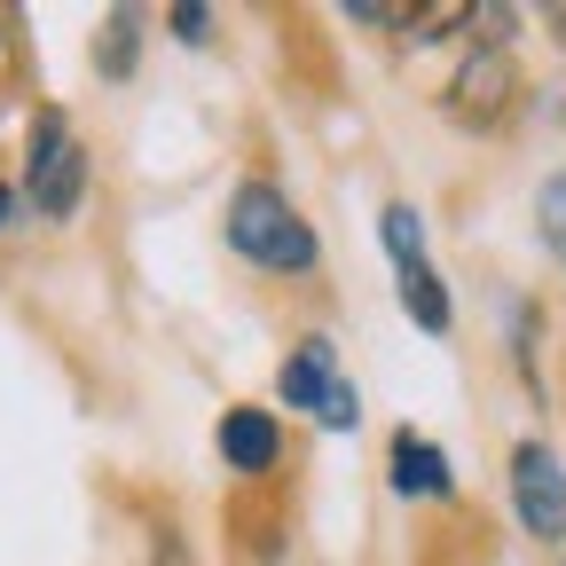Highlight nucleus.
<instances>
[{
  "label": "nucleus",
  "mask_w": 566,
  "mask_h": 566,
  "mask_svg": "<svg viewBox=\"0 0 566 566\" xmlns=\"http://www.w3.org/2000/svg\"><path fill=\"white\" fill-rule=\"evenodd\" d=\"M166 24H174V40H189V48H205V40H212V9H197V0H174Z\"/></svg>",
  "instance_id": "f8f14e48"
},
{
  "label": "nucleus",
  "mask_w": 566,
  "mask_h": 566,
  "mask_svg": "<svg viewBox=\"0 0 566 566\" xmlns=\"http://www.w3.org/2000/svg\"><path fill=\"white\" fill-rule=\"evenodd\" d=\"M338 17H346V24H394V32H409L417 9H401V0H346Z\"/></svg>",
  "instance_id": "9b49d317"
},
{
  "label": "nucleus",
  "mask_w": 566,
  "mask_h": 566,
  "mask_svg": "<svg viewBox=\"0 0 566 566\" xmlns=\"http://www.w3.org/2000/svg\"><path fill=\"white\" fill-rule=\"evenodd\" d=\"M275 449H283V441H275V417H268V409H229V417H221V457H229L237 472H268Z\"/></svg>",
  "instance_id": "0eeeda50"
},
{
  "label": "nucleus",
  "mask_w": 566,
  "mask_h": 566,
  "mask_svg": "<svg viewBox=\"0 0 566 566\" xmlns=\"http://www.w3.org/2000/svg\"><path fill=\"white\" fill-rule=\"evenodd\" d=\"M126 63H134V9L111 17V63H103V71H126Z\"/></svg>",
  "instance_id": "ddd939ff"
},
{
  "label": "nucleus",
  "mask_w": 566,
  "mask_h": 566,
  "mask_svg": "<svg viewBox=\"0 0 566 566\" xmlns=\"http://www.w3.org/2000/svg\"><path fill=\"white\" fill-rule=\"evenodd\" d=\"M378 237H386L394 268H417V260H424V221H417V205H386V212H378Z\"/></svg>",
  "instance_id": "1a4fd4ad"
},
{
  "label": "nucleus",
  "mask_w": 566,
  "mask_h": 566,
  "mask_svg": "<svg viewBox=\"0 0 566 566\" xmlns=\"http://www.w3.org/2000/svg\"><path fill=\"white\" fill-rule=\"evenodd\" d=\"M401 307H409L424 331H433V338L457 323V307H449V292H441V275L424 268V260H417V268H401Z\"/></svg>",
  "instance_id": "6e6552de"
},
{
  "label": "nucleus",
  "mask_w": 566,
  "mask_h": 566,
  "mask_svg": "<svg viewBox=\"0 0 566 566\" xmlns=\"http://www.w3.org/2000/svg\"><path fill=\"white\" fill-rule=\"evenodd\" d=\"M229 252H244L252 268H275V275H307L315 268V229L292 212L275 181H244L229 197Z\"/></svg>",
  "instance_id": "f257e3e1"
},
{
  "label": "nucleus",
  "mask_w": 566,
  "mask_h": 566,
  "mask_svg": "<svg viewBox=\"0 0 566 566\" xmlns=\"http://www.w3.org/2000/svg\"><path fill=\"white\" fill-rule=\"evenodd\" d=\"M535 221H543V244H551V252H558V268H566V174H551V181H543Z\"/></svg>",
  "instance_id": "9d476101"
},
{
  "label": "nucleus",
  "mask_w": 566,
  "mask_h": 566,
  "mask_svg": "<svg viewBox=\"0 0 566 566\" xmlns=\"http://www.w3.org/2000/svg\"><path fill=\"white\" fill-rule=\"evenodd\" d=\"M512 103H520V71H512L504 48H480V55L457 71V87H449V111H457L464 126H495Z\"/></svg>",
  "instance_id": "39448f33"
},
{
  "label": "nucleus",
  "mask_w": 566,
  "mask_h": 566,
  "mask_svg": "<svg viewBox=\"0 0 566 566\" xmlns=\"http://www.w3.org/2000/svg\"><path fill=\"white\" fill-rule=\"evenodd\" d=\"M394 488H401V495H449L457 472H449V457L424 441V433H409V424H401V433H394Z\"/></svg>",
  "instance_id": "423d86ee"
},
{
  "label": "nucleus",
  "mask_w": 566,
  "mask_h": 566,
  "mask_svg": "<svg viewBox=\"0 0 566 566\" xmlns=\"http://www.w3.org/2000/svg\"><path fill=\"white\" fill-rule=\"evenodd\" d=\"M9 212H17V189H0V229H9Z\"/></svg>",
  "instance_id": "4468645a"
},
{
  "label": "nucleus",
  "mask_w": 566,
  "mask_h": 566,
  "mask_svg": "<svg viewBox=\"0 0 566 566\" xmlns=\"http://www.w3.org/2000/svg\"><path fill=\"white\" fill-rule=\"evenodd\" d=\"M512 512L535 543H558L566 535V472L543 441H520L512 449Z\"/></svg>",
  "instance_id": "20e7f679"
},
{
  "label": "nucleus",
  "mask_w": 566,
  "mask_h": 566,
  "mask_svg": "<svg viewBox=\"0 0 566 566\" xmlns=\"http://www.w3.org/2000/svg\"><path fill=\"white\" fill-rule=\"evenodd\" d=\"M24 189H32V205L48 212V221H71V212H80V197H87V150H80V134H71L63 111H40V126H32Z\"/></svg>",
  "instance_id": "f03ea898"
},
{
  "label": "nucleus",
  "mask_w": 566,
  "mask_h": 566,
  "mask_svg": "<svg viewBox=\"0 0 566 566\" xmlns=\"http://www.w3.org/2000/svg\"><path fill=\"white\" fill-rule=\"evenodd\" d=\"M283 401L292 409H307L323 433H354V417H363V394H354V378H338V354H331V338H307L292 363H283Z\"/></svg>",
  "instance_id": "7ed1b4c3"
}]
</instances>
